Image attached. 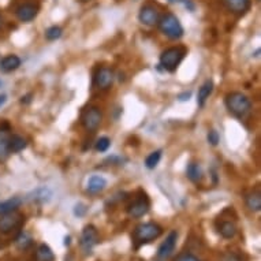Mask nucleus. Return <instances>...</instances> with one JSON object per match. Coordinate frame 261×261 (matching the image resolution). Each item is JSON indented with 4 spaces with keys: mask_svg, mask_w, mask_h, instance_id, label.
Segmentation results:
<instances>
[{
    "mask_svg": "<svg viewBox=\"0 0 261 261\" xmlns=\"http://www.w3.org/2000/svg\"><path fill=\"white\" fill-rule=\"evenodd\" d=\"M86 211L88 210H86V206L84 205V204H77V205L74 206V215H75V216H80V218L86 214Z\"/></svg>",
    "mask_w": 261,
    "mask_h": 261,
    "instance_id": "7c9ffc66",
    "label": "nucleus"
},
{
    "mask_svg": "<svg viewBox=\"0 0 261 261\" xmlns=\"http://www.w3.org/2000/svg\"><path fill=\"white\" fill-rule=\"evenodd\" d=\"M178 231L175 230H172L170 231L167 237H166V240L163 241L160 246L158 249V257L159 258H163V260H166L168 257L172 256V253L175 252L176 248V242H178Z\"/></svg>",
    "mask_w": 261,
    "mask_h": 261,
    "instance_id": "9b49d317",
    "label": "nucleus"
},
{
    "mask_svg": "<svg viewBox=\"0 0 261 261\" xmlns=\"http://www.w3.org/2000/svg\"><path fill=\"white\" fill-rule=\"evenodd\" d=\"M228 11L236 14L238 17H242L248 13L250 9V0H223Z\"/></svg>",
    "mask_w": 261,
    "mask_h": 261,
    "instance_id": "ddd939ff",
    "label": "nucleus"
},
{
    "mask_svg": "<svg viewBox=\"0 0 261 261\" xmlns=\"http://www.w3.org/2000/svg\"><path fill=\"white\" fill-rule=\"evenodd\" d=\"M28 146V141L25 138L18 136V134H13L7 137V149H9V153H18V152H22L23 149H26Z\"/></svg>",
    "mask_w": 261,
    "mask_h": 261,
    "instance_id": "f3484780",
    "label": "nucleus"
},
{
    "mask_svg": "<svg viewBox=\"0 0 261 261\" xmlns=\"http://www.w3.org/2000/svg\"><path fill=\"white\" fill-rule=\"evenodd\" d=\"M175 261H201L197 256H194L192 253H180L175 258Z\"/></svg>",
    "mask_w": 261,
    "mask_h": 261,
    "instance_id": "c85d7f7f",
    "label": "nucleus"
},
{
    "mask_svg": "<svg viewBox=\"0 0 261 261\" xmlns=\"http://www.w3.org/2000/svg\"><path fill=\"white\" fill-rule=\"evenodd\" d=\"M218 232L224 240H232L238 232L236 222L234 220H222L218 224Z\"/></svg>",
    "mask_w": 261,
    "mask_h": 261,
    "instance_id": "2eb2a0df",
    "label": "nucleus"
},
{
    "mask_svg": "<svg viewBox=\"0 0 261 261\" xmlns=\"http://www.w3.org/2000/svg\"><path fill=\"white\" fill-rule=\"evenodd\" d=\"M32 97H33V94H32V93H28L26 96H22L21 103L22 104H29L30 101H32Z\"/></svg>",
    "mask_w": 261,
    "mask_h": 261,
    "instance_id": "473e14b6",
    "label": "nucleus"
},
{
    "mask_svg": "<svg viewBox=\"0 0 261 261\" xmlns=\"http://www.w3.org/2000/svg\"><path fill=\"white\" fill-rule=\"evenodd\" d=\"M63 35V29L58 25H52L49 26L47 30H45V39L48 41H56V40H59Z\"/></svg>",
    "mask_w": 261,
    "mask_h": 261,
    "instance_id": "a878e982",
    "label": "nucleus"
},
{
    "mask_svg": "<svg viewBox=\"0 0 261 261\" xmlns=\"http://www.w3.org/2000/svg\"><path fill=\"white\" fill-rule=\"evenodd\" d=\"M162 160V150H153L152 153H149L145 159V167L148 170H153L158 167V164Z\"/></svg>",
    "mask_w": 261,
    "mask_h": 261,
    "instance_id": "393cba45",
    "label": "nucleus"
},
{
    "mask_svg": "<svg viewBox=\"0 0 261 261\" xmlns=\"http://www.w3.org/2000/svg\"><path fill=\"white\" fill-rule=\"evenodd\" d=\"M81 3H88V2H90V0H80Z\"/></svg>",
    "mask_w": 261,
    "mask_h": 261,
    "instance_id": "4c0bfd02",
    "label": "nucleus"
},
{
    "mask_svg": "<svg viewBox=\"0 0 261 261\" xmlns=\"http://www.w3.org/2000/svg\"><path fill=\"white\" fill-rule=\"evenodd\" d=\"M186 176H188L189 179L192 180L193 184H198V182H201L202 179V170L200 167V164L198 163H189L188 167H186Z\"/></svg>",
    "mask_w": 261,
    "mask_h": 261,
    "instance_id": "5701e85b",
    "label": "nucleus"
},
{
    "mask_svg": "<svg viewBox=\"0 0 261 261\" xmlns=\"http://www.w3.org/2000/svg\"><path fill=\"white\" fill-rule=\"evenodd\" d=\"M100 242V237L97 228L93 224H88L84 227L81 232V238H80V246H81L82 252L85 254H90L93 248Z\"/></svg>",
    "mask_w": 261,
    "mask_h": 261,
    "instance_id": "0eeeda50",
    "label": "nucleus"
},
{
    "mask_svg": "<svg viewBox=\"0 0 261 261\" xmlns=\"http://www.w3.org/2000/svg\"><path fill=\"white\" fill-rule=\"evenodd\" d=\"M160 19V11H159L154 6L145 5L142 6L138 13V21L141 22L144 26L148 28H153L158 26V22Z\"/></svg>",
    "mask_w": 261,
    "mask_h": 261,
    "instance_id": "9d476101",
    "label": "nucleus"
},
{
    "mask_svg": "<svg viewBox=\"0 0 261 261\" xmlns=\"http://www.w3.org/2000/svg\"><path fill=\"white\" fill-rule=\"evenodd\" d=\"M245 204L248 206L249 211L252 212H260L261 211V193L260 190H252L246 194L245 197Z\"/></svg>",
    "mask_w": 261,
    "mask_h": 261,
    "instance_id": "6ab92c4d",
    "label": "nucleus"
},
{
    "mask_svg": "<svg viewBox=\"0 0 261 261\" xmlns=\"http://www.w3.org/2000/svg\"><path fill=\"white\" fill-rule=\"evenodd\" d=\"M2 86H3V81L0 80V88H2Z\"/></svg>",
    "mask_w": 261,
    "mask_h": 261,
    "instance_id": "58836bf2",
    "label": "nucleus"
},
{
    "mask_svg": "<svg viewBox=\"0 0 261 261\" xmlns=\"http://www.w3.org/2000/svg\"><path fill=\"white\" fill-rule=\"evenodd\" d=\"M3 28V17H2V14H0V29Z\"/></svg>",
    "mask_w": 261,
    "mask_h": 261,
    "instance_id": "c9c22d12",
    "label": "nucleus"
},
{
    "mask_svg": "<svg viewBox=\"0 0 261 261\" xmlns=\"http://www.w3.org/2000/svg\"><path fill=\"white\" fill-rule=\"evenodd\" d=\"M110 146H111V140L108 137H100L97 138V141L94 142V150L100 152V153L107 152L110 149Z\"/></svg>",
    "mask_w": 261,
    "mask_h": 261,
    "instance_id": "bb28decb",
    "label": "nucleus"
},
{
    "mask_svg": "<svg viewBox=\"0 0 261 261\" xmlns=\"http://www.w3.org/2000/svg\"><path fill=\"white\" fill-rule=\"evenodd\" d=\"M25 222V216L19 214L18 211L11 212V214H6L0 216V232L2 234H11L13 231L18 230L22 226V223Z\"/></svg>",
    "mask_w": 261,
    "mask_h": 261,
    "instance_id": "6e6552de",
    "label": "nucleus"
},
{
    "mask_svg": "<svg viewBox=\"0 0 261 261\" xmlns=\"http://www.w3.org/2000/svg\"><path fill=\"white\" fill-rule=\"evenodd\" d=\"M80 120H81L82 127L85 128L86 132L96 133L103 122V112L97 106H89L82 110Z\"/></svg>",
    "mask_w": 261,
    "mask_h": 261,
    "instance_id": "39448f33",
    "label": "nucleus"
},
{
    "mask_svg": "<svg viewBox=\"0 0 261 261\" xmlns=\"http://www.w3.org/2000/svg\"><path fill=\"white\" fill-rule=\"evenodd\" d=\"M32 244H33V238L30 237L29 232L26 231L19 232V236H18L17 240H15L17 248L21 249V250H26V249L32 246Z\"/></svg>",
    "mask_w": 261,
    "mask_h": 261,
    "instance_id": "b1692460",
    "label": "nucleus"
},
{
    "mask_svg": "<svg viewBox=\"0 0 261 261\" xmlns=\"http://www.w3.org/2000/svg\"><path fill=\"white\" fill-rule=\"evenodd\" d=\"M115 74L108 66H101L93 74V85L100 90H108L114 84Z\"/></svg>",
    "mask_w": 261,
    "mask_h": 261,
    "instance_id": "1a4fd4ad",
    "label": "nucleus"
},
{
    "mask_svg": "<svg viewBox=\"0 0 261 261\" xmlns=\"http://www.w3.org/2000/svg\"><path fill=\"white\" fill-rule=\"evenodd\" d=\"M6 101H7V94L2 93L0 94V108H2V106H5Z\"/></svg>",
    "mask_w": 261,
    "mask_h": 261,
    "instance_id": "72a5a7b5",
    "label": "nucleus"
},
{
    "mask_svg": "<svg viewBox=\"0 0 261 261\" xmlns=\"http://www.w3.org/2000/svg\"><path fill=\"white\" fill-rule=\"evenodd\" d=\"M220 261H242V260H241V257L238 256L237 253L227 252L220 257Z\"/></svg>",
    "mask_w": 261,
    "mask_h": 261,
    "instance_id": "c756f323",
    "label": "nucleus"
},
{
    "mask_svg": "<svg viewBox=\"0 0 261 261\" xmlns=\"http://www.w3.org/2000/svg\"><path fill=\"white\" fill-rule=\"evenodd\" d=\"M21 58L17 55H7L0 60V71L2 73H13L21 66Z\"/></svg>",
    "mask_w": 261,
    "mask_h": 261,
    "instance_id": "dca6fc26",
    "label": "nucleus"
},
{
    "mask_svg": "<svg viewBox=\"0 0 261 261\" xmlns=\"http://www.w3.org/2000/svg\"><path fill=\"white\" fill-rule=\"evenodd\" d=\"M150 210V201L148 196L145 193L140 190L138 192V196H136L133 201L130 202L127 206H126V212L130 218L133 219H140L142 216H145Z\"/></svg>",
    "mask_w": 261,
    "mask_h": 261,
    "instance_id": "423d86ee",
    "label": "nucleus"
},
{
    "mask_svg": "<svg viewBox=\"0 0 261 261\" xmlns=\"http://www.w3.org/2000/svg\"><path fill=\"white\" fill-rule=\"evenodd\" d=\"M158 28L163 35L170 40H179L185 33L184 26H182V23H180L175 14L172 13H166L160 15Z\"/></svg>",
    "mask_w": 261,
    "mask_h": 261,
    "instance_id": "7ed1b4c3",
    "label": "nucleus"
},
{
    "mask_svg": "<svg viewBox=\"0 0 261 261\" xmlns=\"http://www.w3.org/2000/svg\"><path fill=\"white\" fill-rule=\"evenodd\" d=\"M64 245H70V237H66V238H64Z\"/></svg>",
    "mask_w": 261,
    "mask_h": 261,
    "instance_id": "f704fd0d",
    "label": "nucleus"
},
{
    "mask_svg": "<svg viewBox=\"0 0 261 261\" xmlns=\"http://www.w3.org/2000/svg\"><path fill=\"white\" fill-rule=\"evenodd\" d=\"M214 92V82L212 80H206L198 89L197 93V106L198 107H204L206 103V100L210 99V96Z\"/></svg>",
    "mask_w": 261,
    "mask_h": 261,
    "instance_id": "a211bd4d",
    "label": "nucleus"
},
{
    "mask_svg": "<svg viewBox=\"0 0 261 261\" xmlns=\"http://www.w3.org/2000/svg\"><path fill=\"white\" fill-rule=\"evenodd\" d=\"M227 111L238 119H244L252 110V100L242 92H230L224 97Z\"/></svg>",
    "mask_w": 261,
    "mask_h": 261,
    "instance_id": "f257e3e1",
    "label": "nucleus"
},
{
    "mask_svg": "<svg viewBox=\"0 0 261 261\" xmlns=\"http://www.w3.org/2000/svg\"><path fill=\"white\" fill-rule=\"evenodd\" d=\"M28 198H29L30 201H33V202L45 204V202L51 201L52 192L48 188H39V189H36L35 192L32 193Z\"/></svg>",
    "mask_w": 261,
    "mask_h": 261,
    "instance_id": "412c9836",
    "label": "nucleus"
},
{
    "mask_svg": "<svg viewBox=\"0 0 261 261\" xmlns=\"http://www.w3.org/2000/svg\"><path fill=\"white\" fill-rule=\"evenodd\" d=\"M190 97H192V92H184V93H180L179 96H178V100H179V101H188Z\"/></svg>",
    "mask_w": 261,
    "mask_h": 261,
    "instance_id": "2f4dec72",
    "label": "nucleus"
},
{
    "mask_svg": "<svg viewBox=\"0 0 261 261\" xmlns=\"http://www.w3.org/2000/svg\"><path fill=\"white\" fill-rule=\"evenodd\" d=\"M22 205V200L19 197H11L5 201H0V216L6 214H11L19 210Z\"/></svg>",
    "mask_w": 261,
    "mask_h": 261,
    "instance_id": "aec40b11",
    "label": "nucleus"
},
{
    "mask_svg": "<svg viewBox=\"0 0 261 261\" xmlns=\"http://www.w3.org/2000/svg\"><path fill=\"white\" fill-rule=\"evenodd\" d=\"M170 3H176V2H179V0H168Z\"/></svg>",
    "mask_w": 261,
    "mask_h": 261,
    "instance_id": "e433bc0d",
    "label": "nucleus"
},
{
    "mask_svg": "<svg viewBox=\"0 0 261 261\" xmlns=\"http://www.w3.org/2000/svg\"><path fill=\"white\" fill-rule=\"evenodd\" d=\"M35 261H55V254L48 245L41 244L36 249Z\"/></svg>",
    "mask_w": 261,
    "mask_h": 261,
    "instance_id": "4be33fe9",
    "label": "nucleus"
},
{
    "mask_svg": "<svg viewBox=\"0 0 261 261\" xmlns=\"http://www.w3.org/2000/svg\"><path fill=\"white\" fill-rule=\"evenodd\" d=\"M107 179L101 175H92L88 179V185H86V192L94 196V194H99L107 188Z\"/></svg>",
    "mask_w": 261,
    "mask_h": 261,
    "instance_id": "4468645a",
    "label": "nucleus"
},
{
    "mask_svg": "<svg viewBox=\"0 0 261 261\" xmlns=\"http://www.w3.org/2000/svg\"><path fill=\"white\" fill-rule=\"evenodd\" d=\"M163 234L162 226H159L158 223L148 222L138 224L133 231V242L136 245V249L141 248L142 245L150 244L158 238H160Z\"/></svg>",
    "mask_w": 261,
    "mask_h": 261,
    "instance_id": "f03ea898",
    "label": "nucleus"
},
{
    "mask_svg": "<svg viewBox=\"0 0 261 261\" xmlns=\"http://www.w3.org/2000/svg\"><path fill=\"white\" fill-rule=\"evenodd\" d=\"M39 10V6L35 5V3H22L15 9V17L18 18L19 22L29 23L37 17Z\"/></svg>",
    "mask_w": 261,
    "mask_h": 261,
    "instance_id": "f8f14e48",
    "label": "nucleus"
},
{
    "mask_svg": "<svg viewBox=\"0 0 261 261\" xmlns=\"http://www.w3.org/2000/svg\"><path fill=\"white\" fill-rule=\"evenodd\" d=\"M206 138H208V142H210L212 146H218L219 142H220V136H219L218 132L214 130V128L208 132V137Z\"/></svg>",
    "mask_w": 261,
    "mask_h": 261,
    "instance_id": "cd10ccee",
    "label": "nucleus"
},
{
    "mask_svg": "<svg viewBox=\"0 0 261 261\" xmlns=\"http://www.w3.org/2000/svg\"><path fill=\"white\" fill-rule=\"evenodd\" d=\"M186 54H188L186 48L180 47V45L164 49L160 55V59H159L162 69L167 73H175L176 69L179 67V64L182 63V60L185 59Z\"/></svg>",
    "mask_w": 261,
    "mask_h": 261,
    "instance_id": "20e7f679",
    "label": "nucleus"
}]
</instances>
